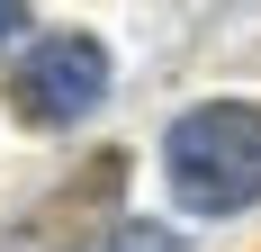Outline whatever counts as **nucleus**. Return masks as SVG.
I'll use <instances>...</instances> for the list:
<instances>
[{"label": "nucleus", "instance_id": "nucleus-4", "mask_svg": "<svg viewBox=\"0 0 261 252\" xmlns=\"http://www.w3.org/2000/svg\"><path fill=\"white\" fill-rule=\"evenodd\" d=\"M99 252H180V234H162V225H126L117 243H99Z\"/></svg>", "mask_w": 261, "mask_h": 252}, {"label": "nucleus", "instance_id": "nucleus-1", "mask_svg": "<svg viewBox=\"0 0 261 252\" xmlns=\"http://www.w3.org/2000/svg\"><path fill=\"white\" fill-rule=\"evenodd\" d=\"M162 171L180 189V207L198 216H234L261 198V108L252 99H207L189 108L162 144Z\"/></svg>", "mask_w": 261, "mask_h": 252}, {"label": "nucleus", "instance_id": "nucleus-2", "mask_svg": "<svg viewBox=\"0 0 261 252\" xmlns=\"http://www.w3.org/2000/svg\"><path fill=\"white\" fill-rule=\"evenodd\" d=\"M108 99V54L90 36H45V45L18 54V72H9V108L27 126H72Z\"/></svg>", "mask_w": 261, "mask_h": 252}, {"label": "nucleus", "instance_id": "nucleus-5", "mask_svg": "<svg viewBox=\"0 0 261 252\" xmlns=\"http://www.w3.org/2000/svg\"><path fill=\"white\" fill-rule=\"evenodd\" d=\"M18 27H27V0H0V45H9Z\"/></svg>", "mask_w": 261, "mask_h": 252}, {"label": "nucleus", "instance_id": "nucleus-3", "mask_svg": "<svg viewBox=\"0 0 261 252\" xmlns=\"http://www.w3.org/2000/svg\"><path fill=\"white\" fill-rule=\"evenodd\" d=\"M117 171H126L117 153H108V162H90V180H81V198H72V189L54 198V225H81L90 207H108V198H117ZM9 252H54V243H45V225H18V243H9Z\"/></svg>", "mask_w": 261, "mask_h": 252}]
</instances>
